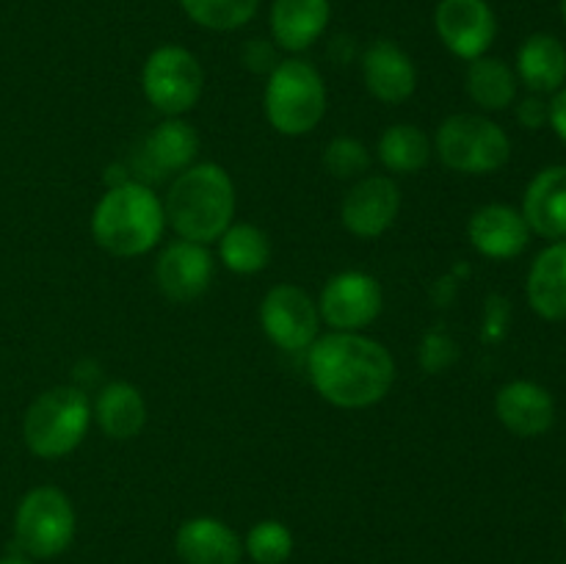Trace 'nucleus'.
I'll return each instance as SVG.
<instances>
[{"label": "nucleus", "instance_id": "obj_1", "mask_svg": "<svg viewBox=\"0 0 566 564\" xmlns=\"http://www.w3.org/2000/svg\"><path fill=\"white\" fill-rule=\"evenodd\" d=\"M310 382L335 407L363 409L381 401L396 382L392 354L357 332L315 337L307 354Z\"/></svg>", "mask_w": 566, "mask_h": 564}, {"label": "nucleus", "instance_id": "obj_2", "mask_svg": "<svg viewBox=\"0 0 566 564\" xmlns=\"http://www.w3.org/2000/svg\"><path fill=\"white\" fill-rule=\"evenodd\" d=\"M166 221L182 241L210 243L224 236L235 216V186L216 164L188 166L166 197Z\"/></svg>", "mask_w": 566, "mask_h": 564}, {"label": "nucleus", "instance_id": "obj_3", "mask_svg": "<svg viewBox=\"0 0 566 564\" xmlns=\"http://www.w3.org/2000/svg\"><path fill=\"white\" fill-rule=\"evenodd\" d=\"M166 210L153 188L125 180L103 194L92 213V236L116 258H138L160 241Z\"/></svg>", "mask_w": 566, "mask_h": 564}, {"label": "nucleus", "instance_id": "obj_4", "mask_svg": "<svg viewBox=\"0 0 566 564\" xmlns=\"http://www.w3.org/2000/svg\"><path fill=\"white\" fill-rule=\"evenodd\" d=\"M92 424V404L81 387H50L28 407L22 437L33 457L61 459L75 451Z\"/></svg>", "mask_w": 566, "mask_h": 564}, {"label": "nucleus", "instance_id": "obj_5", "mask_svg": "<svg viewBox=\"0 0 566 564\" xmlns=\"http://www.w3.org/2000/svg\"><path fill=\"white\" fill-rule=\"evenodd\" d=\"M265 116L282 136H304L326 114V86L318 70L302 59H287L274 66L265 83Z\"/></svg>", "mask_w": 566, "mask_h": 564}, {"label": "nucleus", "instance_id": "obj_6", "mask_svg": "<svg viewBox=\"0 0 566 564\" xmlns=\"http://www.w3.org/2000/svg\"><path fill=\"white\" fill-rule=\"evenodd\" d=\"M437 155L462 175H492L506 166L512 142L497 122L479 114H453L437 130Z\"/></svg>", "mask_w": 566, "mask_h": 564}, {"label": "nucleus", "instance_id": "obj_7", "mask_svg": "<svg viewBox=\"0 0 566 564\" xmlns=\"http://www.w3.org/2000/svg\"><path fill=\"white\" fill-rule=\"evenodd\" d=\"M75 536V509L59 487H33L14 514V540L31 558H53Z\"/></svg>", "mask_w": 566, "mask_h": 564}, {"label": "nucleus", "instance_id": "obj_8", "mask_svg": "<svg viewBox=\"0 0 566 564\" xmlns=\"http://www.w3.org/2000/svg\"><path fill=\"white\" fill-rule=\"evenodd\" d=\"M205 72L197 55L180 44H164L147 59L142 70V88L149 105L166 116H182L199 103Z\"/></svg>", "mask_w": 566, "mask_h": 564}, {"label": "nucleus", "instance_id": "obj_9", "mask_svg": "<svg viewBox=\"0 0 566 564\" xmlns=\"http://www.w3.org/2000/svg\"><path fill=\"white\" fill-rule=\"evenodd\" d=\"M260 324L274 346L302 352L318 337V304L298 285H276L260 304Z\"/></svg>", "mask_w": 566, "mask_h": 564}, {"label": "nucleus", "instance_id": "obj_10", "mask_svg": "<svg viewBox=\"0 0 566 564\" xmlns=\"http://www.w3.org/2000/svg\"><path fill=\"white\" fill-rule=\"evenodd\" d=\"M381 288L365 271L335 274L318 299V315L335 332H357L381 313Z\"/></svg>", "mask_w": 566, "mask_h": 564}, {"label": "nucleus", "instance_id": "obj_11", "mask_svg": "<svg viewBox=\"0 0 566 564\" xmlns=\"http://www.w3.org/2000/svg\"><path fill=\"white\" fill-rule=\"evenodd\" d=\"M434 25L442 44L464 61L486 55L497 33L495 11L486 0H440Z\"/></svg>", "mask_w": 566, "mask_h": 564}, {"label": "nucleus", "instance_id": "obj_12", "mask_svg": "<svg viewBox=\"0 0 566 564\" xmlns=\"http://www.w3.org/2000/svg\"><path fill=\"white\" fill-rule=\"evenodd\" d=\"M401 208V191L392 177L374 175L359 180L343 199V224L357 238H379L396 221Z\"/></svg>", "mask_w": 566, "mask_h": 564}, {"label": "nucleus", "instance_id": "obj_13", "mask_svg": "<svg viewBox=\"0 0 566 564\" xmlns=\"http://www.w3.org/2000/svg\"><path fill=\"white\" fill-rule=\"evenodd\" d=\"M155 276L171 302H193L208 291L213 280V258L205 249V243L177 241L164 249L155 265Z\"/></svg>", "mask_w": 566, "mask_h": 564}, {"label": "nucleus", "instance_id": "obj_14", "mask_svg": "<svg viewBox=\"0 0 566 564\" xmlns=\"http://www.w3.org/2000/svg\"><path fill=\"white\" fill-rule=\"evenodd\" d=\"M363 77L368 92L381 103H403L418 86V70L403 48L390 39H376L363 53Z\"/></svg>", "mask_w": 566, "mask_h": 564}, {"label": "nucleus", "instance_id": "obj_15", "mask_svg": "<svg viewBox=\"0 0 566 564\" xmlns=\"http://www.w3.org/2000/svg\"><path fill=\"white\" fill-rule=\"evenodd\" d=\"M497 420L517 437H539L556 420V401L542 385L528 379L509 382L495 396Z\"/></svg>", "mask_w": 566, "mask_h": 564}, {"label": "nucleus", "instance_id": "obj_16", "mask_svg": "<svg viewBox=\"0 0 566 564\" xmlns=\"http://www.w3.org/2000/svg\"><path fill=\"white\" fill-rule=\"evenodd\" d=\"M470 243L475 252L492 260L517 258L531 241V227L520 210L509 205H484L473 213L468 224Z\"/></svg>", "mask_w": 566, "mask_h": 564}, {"label": "nucleus", "instance_id": "obj_17", "mask_svg": "<svg viewBox=\"0 0 566 564\" xmlns=\"http://www.w3.org/2000/svg\"><path fill=\"white\" fill-rule=\"evenodd\" d=\"M332 17L329 0H274L271 6V33L276 48L302 53L321 39Z\"/></svg>", "mask_w": 566, "mask_h": 564}, {"label": "nucleus", "instance_id": "obj_18", "mask_svg": "<svg viewBox=\"0 0 566 564\" xmlns=\"http://www.w3.org/2000/svg\"><path fill=\"white\" fill-rule=\"evenodd\" d=\"M177 556L186 564H238L243 545L235 531L216 518L186 520L177 531Z\"/></svg>", "mask_w": 566, "mask_h": 564}, {"label": "nucleus", "instance_id": "obj_19", "mask_svg": "<svg viewBox=\"0 0 566 564\" xmlns=\"http://www.w3.org/2000/svg\"><path fill=\"white\" fill-rule=\"evenodd\" d=\"M523 216L539 236L566 238V166H547L531 180L523 199Z\"/></svg>", "mask_w": 566, "mask_h": 564}, {"label": "nucleus", "instance_id": "obj_20", "mask_svg": "<svg viewBox=\"0 0 566 564\" xmlns=\"http://www.w3.org/2000/svg\"><path fill=\"white\" fill-rule=\"evenodd\" d=\"M517 77L534 94H553L566 83V48L553 33H534L520 44Z\"/></svg>", "mask_w": 566, "mask_h": 564}, {"label": "nucleus", "instance_id": "obj_21", "mask_svg": "<svg viewBox=\"0 0 566 564\" xmlns=\"http://www.w3.org/2000/svg\"><path fill=\"white\" fill-rule=\"evenodd\" d=\"M199 153V136L188 122L180 116H166L147 138H144V169H153L155 175L166 171H186Z\"/></svg>", "mask_w": 566, "mask_h": 564}, {"label": "nucleus", "instance_id": "obj_22", "mask_svg": "<svg viewBox=\"0 0 566 564\" xmlns=\"http://www.w3.org/2000/svg\"><path fill=\"white\" fill-rule=\"evenodd\" d=\"M92 415L111 440H133L147 426V401L130 382H111L99 390Z\"/></svg>", "mask_w": 566, "mask_h": 564}, {"label": "nucleus", "instance_id": "obj_23", "mask_svg": "<svg viewBox=\"0 0 566 564\" xmlns=\"http://www.w3.org/2000/svg\"><path fill=\"white\" fill-rule=\"evenodd\" d=\"M528 302L542 318H566V241H556L539 252L528 271Z\"/></svg>", "mask_w": 566, "mask_h": 564}, {"label": "nucleus", "instance_id": "obj_24", "mask_svg": "<svg viewBox=\"0 0 566 564\" xmlns=\"http://www.w3.org/2000/svg\"><path fill=\"white\" fill-rule=\"evenodd\" d=\"M468 94L475 105L486 111H503L517 97V75L501 59L481 55L468 66Z\"/></svg>", "mask_w": 566, "mask_h": 564}, {"label": "nucleus", "instance_id": "obj_25", "mask_svg": "<svg viewBox=\"0 0 566 564\" xmlns=\"http://www.w3.org/2000/svg\"><path fill=\"white\" fill-rule=\"evenodd\" d=\"M219 258L235 274H258L271 260L269 236L254 224H230L219 238Z\"/></svg>", "mask_w": 566, "mask_h": 564}, {"label": "nucleus", "instance_id": "obj_26", "mask_svg": "<svg viewBox=\"0 0 566 564\" xmlns=\"http://www.w3.org/2000/svg\"><path fill=\"white\" fill-rule=\"evenodd\" d=\"M431 158V144L420 127L415 125H392L379 138V160L390 171L398 175H412L420 171Z\"/></svg>", "mask_w": 566, "mask_h": 564}, {"label": "nucleus", "instance_id": "obj_27", "mask_svg": "<svg viewBox=\"0 0 566 564\" xmlns=\"http://www.w3.org/2000/svg\"><path fill=\"white\" fill-rule=\"evenodd\" d=\"M180 6L208 31H235L258 14L260 0H180Z\"/></svg>", "mask_w": 566, "mask_h": 564}, {"label": "nucleus", "instance_id": "obj_28", "mask_svg": "<svg viewBox=\"0 0 566 564\" xmlns=\"http://www.w3.org/2000/svg\"><path fill=\"white\" fill-rule=\"evenodd\" d=\"M247 553L258 564H285L293 553V534L280 520H263L247 534Z\"/></svg>", "mask_w": 566, "mask_h": 564}, {"label": "nucleus", "instance_id": "obj_29", "mask_svg": "<svg viewBox=\"0 0 566 564\" xmlns=\"http://www.w3.org/2000/svg\"><path fill=\"white\" fill-rule=\"evenodd\" d=\"M324 164L335 177H340V180H352V177H359L363 171H368L370 155L359 138L340 136L326 147Z\"/></svg>", "mask_w": 566, "mask_h": 564}, {"label": "nucleus", "instance_id": "obj_30", "mask_svg": "<svg viewBox=\"0 0 566 564\" xmlns=\"http://www.w3.org/2000/svg\"><path fill=\"white\" fill-rule=\"evenodd\" d=\"M243 64H247L249 72H274V66L280 64L276 61V48L271 42H265V39H252V42L243 44V53H241Z\"/></svg>", "mask_w": 566, "mask_h": 564}, {"label": "nucleus", "instance_id": "obj_31", "mask_svg": "<svg viewBox=\"0 0 566 564\" xmlns=\"http://www.w3.org/2000/svg\"><path fill=\"white\" fill-rule=\"evenodd\" d=\"M517 119L523 122V127L528 130H539L547 119H551V105L539 97V94H531L523 103L517 105Z\"/></svg>", "mask_w": 566, "mask_h": 564}, {"label": "nucleus", "instance_id": "obj_32", "mask_svg": "<svg viewBox=\"0 0 566 564\" xmlns=\"http://www.w3.org/2000/svg\"><path fill=\"white\" fill-rule=\"evenodd\" d=\"M547 105H551V119L547 122L553 125L556 136L566 144V83L558 92H553V100Z\"/></svg>", "mask_w": 566, "mask_h": 564}, {"label": "nucleus", "instance_id": "obj_33", "mask_svg": "<svg viewBox=\"0 0 566 564\" xmlns=\"http://www.w3.org/2000/svg\"><path fill=\"white\" fill-rule=\"evenodd\" d=\"M0 564H33V558L25 553H9V556L0 558Z\"/></svg>", "mask_w": 566, "mask_h": 564}, {"label": "nucleus", "instance_id": "obj_34", "mask_svg": "<svg viewBox=\"0 0 566 564\" xmlns=\"http://www.w3.org/2000/svg\"><path fill=\"white\" fill-rule=\"evenodd\" d=\"M562 11H564V20H566V0H562Z\"/></svg>", "mask_w": 566, "mask_h": 564}, {"label": "nucleus", "instance_id": "obj_35", "mask_svg": "<svg viewBox=\"0 0 566 564\" xmlns=\"http://www.w3.org/2000/svg\"><path fill=\"white\" fill-rule=\"evenodd\" d=\"M564 525H566V512H564Z\"/></svg>", "mask_w": 566, "mask_h": 564}]
</instances>
